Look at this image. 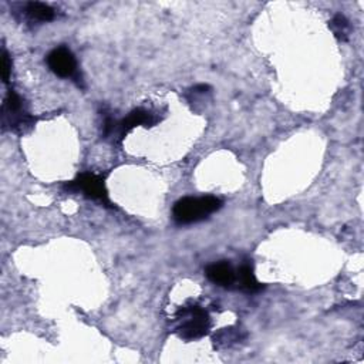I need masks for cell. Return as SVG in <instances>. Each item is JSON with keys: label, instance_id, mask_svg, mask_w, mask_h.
Wrapping results in <instances>:
<instances>
[{"label": "cell", "instance_id": "cell-3", "mask_svg": "<svg viewBox=\"0 0 364 364\" xmlns=\"http://www.w3.org/2000/svg\"><path fill=\"white\" fill-rule=\"evenodd\" d=\"M65 189L70 192H82L91 199L100 200L102 203H109L104 179L100 175L91 172H84L78 175L74 181L65 183Z\"/></svg>", "mask_w": 364, "mask_h": 364}, {"label": "cell", "instance_id": "cell-4", "mask_svg": "<svg viewBox=\"0 0 364 364\" xmlns=\"http://www.w3.org/2000/svg\"><path fill=\"white\" fill-rule=\"evenodd\" d=\"M152 114L146 109L142 108H136L134 111H131L122 121L115 122L112 119H107L105 121V135L108 134H117L119 136V139H122L131 129H134L138 125H149L152 124Z\"/></svg>", "mask_w": 364, "mask_h": 364}, {"label": "cell", "instance_id": "cell-9", "mask_svg": "<svg viewBox=\"0 0 364 364\" xmlns=\"http://www.w3.org/2000/svg\"><path fill=\"white\" fill-rule=\"evenodd\" d=\"M330 27L338 38H341V40L347 38L348 31H350V23L343 14H336L333 17V20L330 21Z\"/></svg>", "mask_w": 364, "mask_h": 364}, {"label": "cell", "instance_id": "cell-8", "mask_svg": "<svg viewBox=\"0 0 364 364\" xmlns=\"http://www.w3.org/2000/svg\"><path fill=\"white\" fill-rule=\"evenodd\" d=\"M239 279V283H240V287L246 291H250V293H255V291H259L262 289V284L257 282L255 273H253V269L250 264L245 263L239 267L237 270V277Z\"/></svg>", "mask_w": 364, "mask_h": 364}, {"label": "cell", "instance_id": "cell-7", "mask_svg": "<svg viewBox=\"0 0 364 364\" xmlns=\"http://www.w3.org/2000/svg\"><path fill=\"white\" fill-rule=\"evenodd\" d=\"M24 13L34 21H50L54 18V10L48 4L40 1L27 3Z\"/></svg>", "mask_w": 364, "mask_h": 364}, {"label": "cell", "instance_id": "cell-6", "mask_svg": "<svg viewBox=\"0 0 364 364\" xmlns=\"http://www.w3.org/2000/svg\"><path fill=\"white\" fill-rule=\"evenodd\" d=\"M205 274L212 283L223 287H229L236 282V272L226 260L209 264L205 270Z\"/></svg>", "mask_w": 364, "mask_h": 364}, {"label": "cell", "instance_id": "cell-2", "mask_svg": "<svg viewBox=\"0 0 364 364\" xmlns=\"http://www.w3.org/2000/svg\"><path fill=\"white\" fill-rule=\"evenodd\" d=\"M182 314V324L178 327V333L182 338L185 340H196L203 337L209 327H210V320L209 316L205 310L200 307H191V309H183L179 311Z\"/></svg>", "mask_w": 364, "mask_h": 364}, {"label": "cell", "instance_id": "cell-1", "mask_svg": "<svg viewBox=\"0 0 364 364\" xmlns=\"http://www.w3.org/2000/svg\"><path fill=\"white\" fill-rule=\"evenodd\" d=\"M220 208L222 200L216 196H185L173 205L172 216L176 223L188 225L208 218L210 213L216 212Z\"/></svg>", "mask_w": 364, "mask_h": 364}, {"label": "cell", "instance_id": "cell-10", "mask_svg": "<svg viewBox=\"0 0 364 364\" xmlns=\"http://www.w3.org/2000/svg\"><path fill=\"white\" fill-rule=\"evenodd\" d=\"M10 71H11V61H10L7 51L3 50V53H1V77H3L4 82L9 81Z\"/></svg>", "mask_w": 364, "mask_h": 364}, {"label": "cell", "instance_id": "cell-5", "mask_svg": "<svg viewBox=\"0 0 364 364\" xmlns=\"http://www.w3.org/2000/svg\"><path fill=\"white\" fill-rule=\"evenodd\" d=\"M48 68L61 78L73 77L77 70L74 54L67 47H57L47 55Z\"/></svg>", "mask_w": 364, "mask_h": 364}]
</instances>
